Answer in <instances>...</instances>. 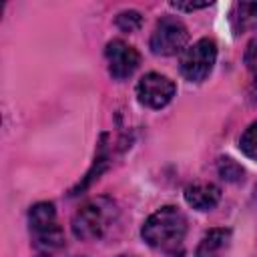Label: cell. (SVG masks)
I'll return each instance as SVG.
<instances>
[{
    "label": "cell",
    "mask_w": 257,
    "mask_h": 257,
    "mask_svg": "<svg viewBox=\"0 0 257 257\" xmlns=\"http://www.w3.org/2000/svg\"><path fill=\"white\" fill-rule=\"evenodd\" d=\"M243 60H245V66H247V70L251 72L253 80L257 82V36H255V38H253V40L247 44Z\"/></svg>",
    "instance_id": "14"
},
{
    "label": "cell",
    "mask_w": 257,
    "mask_h": 257,
    "mask_svg": "<svg viewBox=\"0 0 257 257\" xmlns=\"http://www.w3.org/2000/svg\"><path fill=\"white\" fill-rule=\"evenodd\" d=\"M104 56L108 62V72L114 80L128 78L141 62V54L137 52V48H133L124 40H110L104 48Z\"/></svg>",
    "instance_id": "7"
},
{
    "label": "cell",
    "mask_w": 257,
    "mask_h": 257,
    "mask_svg": "<svg viewBox=\"0 0 257 257\" xmlns=\"http://www.w3.org/2000/svg\"><path fill=\"white\" fill-rule=\"evenodd\" d=\"M217 173H219V177H221L223 181H227V183H241V181H243V175H245L243 167H241L237 161H233L231 157H221V159H219V163H217Z\"/></svg>",
    "instance_id": "11"
},
{
    "label": "cell",
    "mask_w": 257,
    "mask_h": 257,
    "mask_svg": "<svg viewBox=\"0 0 257 257\" xmlns=\"http://www.w3.org/2000/svg\"><path fill=\"white\" fill-rule=\"evenodd\" d=\"M187 40H189L187 26L175 16H163L151 34L149 46H151L153 54L173 56L185 48Z\"/></svg>",
    "instance_id": "5"
},
{
    "label": "cell",
    "mask_w": 257,
    "mask_h": 257,
    "mask_svg": "<svg viewBox=\"0 0 257 257\" xmlns=\"http://www.w3.org/2000/svg\"><path fill=\"white\" fill-rule=\"evenodd\" d=\"M40 257H46V255H40Z\"/></svg>",
    "instance_id": "16"
},
{
    "label": "cell",
    "mask_w": 257,
    "mask_h": 257,
    "mask_svg": "<svg viewBox=\"0 0 257 257\" xmlns=\"http://www.w3.org/2000/svg\"><path fill=\"white\" fill-rule=\"evenodd\" d=\"M141 24H143V16L137 10H124L116 16V26L122 32H135L141 28Z\"/></svg>",
    "instance_id": "13"
},
{
    "label": "cell",
    "mask_w": 257,
    "mask_h": 257,
    "mask_svg": "<svg viewBox=\"0 0 257 257\" xmlns=\"http://www.w3.org/2000/svg\"><path fill=\"white\" fill-rule=\"evenodd\" d=\"M143 239L157 251L181 257L185 251L187 237V217L177 207H163L155 211L141 229Z\"/></svg>",
    "instance_id": "1"
},
{
    "label": "cell",
    "mask_w": 257,
    "mask_h": 257,
    "mask_svg": "<svg viewBox=\"0 0 257 257\" xmlns=\"http://www.w3.org/2000/svg\"><path fill=\"white\" fill-rule=\"evenodd\" d=\"M239 149L243 151L245 157L257 161V122H251L245 133L241 135V141H239Z\"/></svg>",
    "instance_id": "12"
},
{
    "label": "cell",
    "mask_w": 257,
    "mask_h": 257,
    "mask_svg": "<svg viewBox=\"0 0 257 257\" xmlns=\"http://www.w3.org/2000/svg\"><path fill=\"white\" fill-rule=\"evenodd\" d=\"M171 6H173V8H177V10L193 12V10H201V8L211 6V2H171Z\"/></svg>",
    "instance_id": "15"
},
{
    "label": "cell",
    "mask_w": 257,
    "mask_h": 257,
    "mask_svg": "<svg viewBox=\"0 0 257 257\" xmlns=\"http://www.w3.org/2000/svg\"><path fill=\"white\" fill-rule=\"evenodd\" d=\"M175 96V82L159 72L145 74L137 84V98L149 108H163Z\"/></svg>",
    "instance_id": "6"
},
{
    "label": "cell",
    "mask_w": 257,
    "mask_h": 257,
    "mask_svg": "<svg viewBox=\"0 0 257 257\" xmlns=\"http://www.w3.org/2000/svg\"><path fill=\"white\" fill-rule=\"evenodd\" d=\"M231 24L235 32L257 28V2H237L231 8Z\"/></svg>",
    "instance_id": "10"
},
{
    "label": "cell",
    "mask_w": 257,
    "mask_h": 257,
    "mask_svg": "<svg viewBox=\"0 0 257 257\" xmlns=\"http://www.w3.org/2000/svg\"><path fill=\"white\" fill-rule=\"evenodd\" d=\"M221 199V189L213 183H193L185 189V201L197 211H211Z\"/></svg>",
    "instance_id": "8"
},
{
    "label": "cell",
    "mask_w": 257,
    "mask_h": 257,
    "mask_svg": "<svg viewBox=\"0 0 257 257\" xmlns=\"http://www.w3.org/2000/svg\"><path fill=\"white\" fill-rule=\"evenodd\" d=\"M217 60V44L211 38H201L181 56V72L191 82H203Z\"/></svg>",
    "instance_id": "4"
},
{
    "label": "cell",
    "mask_w": 257,
    "mask_h": 257,
    "mask_svg": "<svg viewBox=\"0 0 257 257\" xmlns=\"http://www.w3.org/2000/svg\"><path fill=\"white\" fill-rule=\"evenodd\" d=\"M116 217V207L108 197H96L82 205L72 217V235L82 241L102 237Z\"/></svg>",
    "instance_id": "2"
},
{
    "label": "cell",
    "mask_w": 257,
    "mask_h": 257,
    "mask_svg": "<svg viewBox=\"0 0 257 257\" xmlns=\"http://www.w3.org/2000/svg\"><path fill=\"white\" fill-rule=\"evenodd\" d=\"M28 223H30V233L34 235L36 247L42 249H56L62 245V229L56 221V209L52 203L42 201L30 207L28 213Z\"/></svg>",
    "instance_id": "3"
},
{
    "label": "cell",
    "mask_w": 257,
    "mask_h": 257,
    "mask_svg": "<svg viewBox=\"0 0 257 257\" xmlns=\"http://www.w3.org/2000/svg\"><path fill=\"white\" fill-rule=\"evenodd\" d=\"M231 239V231L221 227V229H211L199 243L195 257H223V251L227 249Z\"/></svg>",
    "instance_id": "9"
}]
</instances>
